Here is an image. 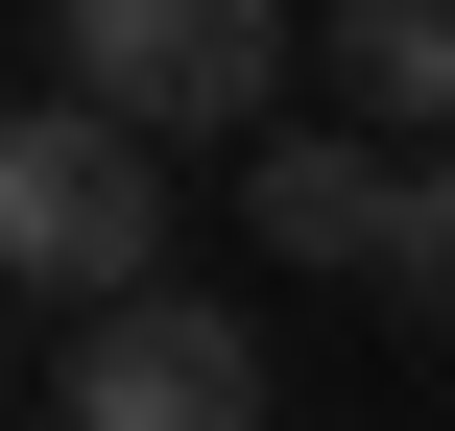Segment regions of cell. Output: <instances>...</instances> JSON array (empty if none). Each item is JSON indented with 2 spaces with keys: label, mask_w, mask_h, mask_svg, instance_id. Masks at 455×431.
<instances>
[{
  "label": "cell",
  "mask_w": 455,
  "mask_h": 431,
  "mask_svg": "<svg viewBox=\"0 0 455 431\" xmlns=\"http://www.w3.org/2000/svg\"><path fill=\"white\" fill-rule=\"evenodd\" d=\"M384 216H408V144H360V120L240 144V240H264V264H384Z\"/></svg>",
  "instance_id": "277c9868"
},
{
  "label": "cell",
  "mask_w": 455,
  "mask_h": 431,
  "mask_svg": "<svg viewBox=\"0 0 455 431\" xmlns=\"http://www.w3.org/2000/svg\"><path fill=\"white\" fill-rule=\"evenodd\" d=\"M312 48L360 144H455V0H312Z\"/></svg>",
  "instance_id": "5b68a950"
},
{
  "label": "cell",
  "mask_w": 455,
  "mask_h": 431,
  "mask_svg": "<svg viewBox=\"0 0 455 431\" xmlns=\"http://www.w3.org/2000/svg\"><path fill=\"white\" fill-rule=\"evenodd\" d=\"M408 336H455V144H408V216H384V264H360Z\"/></svg>",
  "instance_id": "8992f818"
},
{
  "label": "cell",
  "mask_w": 455,
  "mask_h": 431,
  "mask_svg": "<svg viewBox=\"0 0 455 431\" xmlns=\"http://www.w3.org/2000/svg\"><path fill=\"white\" fill-rule=\"evenodd\" d=\"M24 48H48V96L144 120V144H288L312 0H24Z\"/></svg>",
  "instance_id": "6da1fadb"
},
{
  "label": "cell",
  "mask_w": 455,
  "mask_h": 431,
  "mask_svg": "<svg viewBox=\"0 0 455 431\" xmlns=\"http://www.w3.org/2000/svg\"><path fill=\"white\" fill-rule=\"evenodd\" d=\"M48 431H288V408H264V336L216 288H144V312L48 336Z\"/></svg>",
  "instance_id": "3957f363"
},
{
  "label": "cell",
  "mask_w": 455,
  "mask_h": 431,
  "mask_svg": "<svg viewBox=\"0 0 455 431\" xmlns=\"http://www.w3.org/2000/svg\"><path fill=\"white\" fill-rule=\"evenodd\" d=\"M168 216H192V192H168L144 120H96V96H24V120H0V264H24L48 336H72V312H144V288H168Z\"/></svg>",
  "instance_id": "7a4b0ae2"
}]
</instances>
